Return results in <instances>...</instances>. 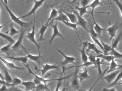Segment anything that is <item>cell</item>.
<instances>
[{
  "label": "cell",
  "mask_w": 122,
  "mask_h": 91,
  "mask_svg": "<svg viewBox=\"0 0 122 91\" xmlns=\"http://www.w3.org/2000/svg\"><path fill=\"white\" fill-rule=\"evenodd\" d=\"M1 0L2 1V3L3 4L4 6L5 7L6 10H7L8 12L9 13L11 19L14 22L17 24L18 25H19L21 27V28H25V29H26V28H28L30 26L31 24H32V22H30V23H26V22H25L24 21L20 20V19H19V18L17 17L12 12V11L10 10V9L7 6V5H5L4 3L3 0Z\"/></svg>",
  "instance_id": "6da1fadb"
},
{
  "label": "cell",
  "mask_w": 122,
  "mask_h": 91,
  "mask_svg": "<svg viewBox=\"0 0 122 91\" xmlns=\"http://www.w3.org/2000/svg\"><path fill=\"white\" fill-rule=\"evenodd\" d=\"M25 31H26V29L21 28L20 36L17 41L15 42L12 46H11V48L13 51L15 52V51L18 52L20 50V48H22V46H23L22 45L23 40L24 38Z\"/></svg>",
  "instance_id": "7a4b0ae2"
},
{
  "label": "cell",
  "mask_w": 122,
  "mask_h": 91,
  "mask_svg": "<svg viewBox=\"0 0 122 91\" xmlns=\"http://www.w3.org/2000/svg\"><path fill=\"white\" fill-rule=\"evenodd\" d=\"M122 23L119 22L118 21H117L112 25L106 28V30L108 35L110 36L109 41H111L113 37H115L117 31L120 29Z\"/></svg>",
  "instance_id": "3957f363"
},
{
  "label": "cell",
  "mask_w": 122,
  "mask_h": 91,
  "mask_svg": "<svg viewBox=\"0 0 122 91\" xmlns=\"http://www.w3.org/2000/svg\"><path fill=\"white\" fill-rule=\"evenodd\" d=\"M22 48L27 53V57L28 59H30V60L34 61L35 62L37 63L39 65H41L43 64L44 62H45L44 59H43L42 56L41 55V54H38V55H35L30 54L28 51L26 50V49L23 46H22Z\"/></svg>",
  "instance_id": "277c9868"
},
{
  "label": "cell",
  "mask_w": 122,
  "mask_h": 91,
  "mask_svg": "<svg viewBox=\"0 0 122 91\" xmlns=\"http://www.w3.org/2000/svg\"><path fill=\"white\" fill-rule=\"evenodd\" d=\"M35 68L38 72H41L42 73V77H43L45 75V74L50 70L53 69H58L60 68L58 65H50L48 63H46L45 64L42 65V69H38L36 65L35 64Z\"/></svg>",
  "instance_id": "5b68a950"
},
{
  "label": "cell",
  "mask_w": 122,
  "mask_h": 91,
  "mask_svg": "<svg viewBox=\"0 0 122 91\" xmlns=\"http://www.w3.org/2000/svg\"><path fill=\"white\" fill-rule=\"evenodd\" d=\"M72 13L75 14L77 16V22L76 24L77 25L80 26L88 32V30L87 27L88 23L87 21L83 18L82 16L80 15L77 11L72 10Z\"/></svg>",
  "instance_id": "8992f818"
},
{
  "label": "cell",
  "mask_w": 122,
  "mask_h": 91,
  "mask_svg": "<svg viewBox=\"0 0 122 91\" xmlns=\"http://www.w3.org/2000/svg\"><path fill=\"white\" fill-rule=\"evenodd\" d=\"M57 23L58 21H56L55 24H54H54H52L51 26L52 28L53 29V33L50 39L49 40V45H51L52 43L53 40L56 37H60L62 39H63L64 40H65V38L63 37L62 36L58 30L57 26Z\"/></svg>",
  "instance_id": "52a82bcc"
},
{
  "label": "cell",
  "mask_w": 122,
  "mask_h": 91,
  "mask_svg": "<svg viewBox=\"0 0 122 91\" xmlns=\"http://www.w3.org/2000/svg\"><path fill=\"white\" fill-rule=\"evenodd\" d=\"M46 0H34L33 1L34 3V6H33V8L32 9L31 11L26 15L18 18L19 19L25 18V17L31 15L33 14L35 15L36 11L44 3V1H45Z\"/></svg>",
  "instance_id": "ba28073f"
},
{
  "label": "cell",
  "mask_w": 122,
  "mask_h": 91,
  "mask_svg": "<svg viewBox=\"0 0 122 91\" xmlns=\"http://www.w3.org/2000/svg\"><path fill=\"white\" fill-rule=\"evenodd\" d=\"M26 38L29 40V41L32 42L33 43L35 44L37 46L38 49L39 54H41L40 51V46L37 43V41L35 39V24L33 25L32 27V30L31 32H28L25 36Z\"/></svg>",
  "instance_id": "9c48e42d"
},
{
  "label": "cell",
  "mask_w": 122,
  "mask_h": 91,
  "mask_svg": "<svg viewBox=\"0 0 122 91\" xmlns=\"http://www.w3.org/2000/svg\"><path fill=\"white\" fill-rule=\"evenodd\" d=\"M23 64L27 68L28 70V74H31L33 75V76L35 77V78L40 80L42 83H44V84H46L47 82H49V81H54V80H57V81H58V80H59L61 79V78L57 79H45V78H43V77L41 76H38V75H36V74L34 73H33V72L32 71V70H31V69L30 68L29 65L28 64Z\"/></svg>",
  "instance_id": "30bf717a"
},
{
  "label": "cell",
  "mask_w": 122,
  "mask_h": 91,
  "mask_svg": "<svg viewBox=\"0 0 122 91\" xmlns=\"http://www.w3.org/2000/svg\"><path fill=\"white\" fill-rule=\"evenodd\" d=\"M57 50L58 52L63 56L65 58L64 60L62 62H61V63H60V65L61 66L65 67L66 65L70 64V63L74 64H75V61L76 60V59L75 57L66 55L60 50H59V49H58Z\"/></svg>",
  "instance_id": "8fae6325"
},
{
  "label": "cell",
  "mask_w": 122,
  "mask_h": 91,
  "mask_svg": "<svg viewBox=\"0 0 122 91\" xmlns=\"http://www.w3.org/2000/svg\"><path fill=\"white\" fill-rule=\"evenodd\" d=\"M122 71V69H118L110 72L109 74L105 76L103 79L105 80L108 84H110L115 80L118 73Z\"/></svg>",
  "instance_id": "7c38bea8"
},
{
  "label": "cell",
  "mask_w": 122,
  "mask_h": 91,
  "mask_svg": "<svg viewBox=\"0 0 122 91\" xmlns=\"http://www.w3.org/2000/svg\"><path fill=\"white\" fill-rule=\"evenodd\" d=\"M0 60L2 62L3 64H4V65L8 69H15L20 70H23L25 69V68L19 67L16 66L13 62H11L7 61L6 59L0 56Z\"/></svg>",
  "instance_id": "4fadbf2b"
},
{
  "label": "cell",
  "mask_w": 122,
  "mask_h": 91,
  "mask_svg": "<svg viewBox=\"0 0 122 91\" xmlns=\"http://www.w3.org/2000/svg\"><path fill=\"white\" fill-rule=\"evenodd\" d=\"M102 2H101L100 0H94L90 4L88 5L89 8H91L92 9V10L91 11V15L92 17L93 20L95 19L94 18V16H93V13H100L107 14H109L110 13H103V12H94V10L97 7L99 6H101L102 5Z\"/></svg>",
  "instance_id": "5bb4252c"
},
{
  "label": "cell",
  "mask_w": 122,
  "mask_h": 91,
  "mask_svg": "<svg viewBox=\"0 0 122 91\" xmlns=\"http://www.w3.org/2000/svg\"><path fill=\"white\" fill-rule=\"evenodd\" d=\"M77 70L74 73V76L73 77L71 82V85L72 87L75 90H80V85L79 80L78 77L77 72H76Z\"/></svg>",
  "instance_id": "9a60e30c"
},
{
  "label": "cell",
  "mask_w": 122,
  "mask_h": 91,
  "mask_svg": "<svg viewBox=\"0 0 122 91\" xmlns=\"http://www.w3.org/2000/svg\"><path fill=\"white\" fill-rule=\"evenodd\" d=\"M88 42L87 41L83 42L82 43V49L79 50V52H80L81 54V60L83 63L86 62L88 60V56L86 52V48L87 46Z\"/></svg>",
  "instance_id": "2e32d148"
},
{
  "label": "cell",
  "mask_w": 122,
  "mask_h": 91,
  "mask_svg": "<svg viewBox=\"0 0 122 91\" xmlns=\"http://www.w3.org/2000/svg\"><path fill=\"white\" fill-rule=\"evenodd\" d=\"M115 58H113L111 61L109 66V69L106 72L109 73L118 69H122V65H118L115 62Z\"/></svg>",
  "instance_id": "e0dca14e"
},
{
  "label": "cell",
  "mask_w": 122,
  "mask_h": 91,
  "mask_svg": "<svg viewBox=\"0 0 122 91\" xmlns=\"http://www.w3.org/2000/svg\"><path fill=\"white\" fill-rule=\"evenodd\" d=\"M90 50H93L97 55L100 54H103L102 51H101L97 48L95 44L88 42L87 48H86V53H88Z\"/></svg>",
  "instance_id": "ac0fdd59"
},
{
  "label": "cell",
  "mask_w": 122,
  "mask_h": 91,
  "mask_svg": "<svg viewBox=\"0 0 122 91\" xmlns=\"http://www.w3.org/2000/svg\"><path fill=\"white\" fill-rule=\"evenodd\" d=\"M21 85L25 86V91H30L35 90L36 85L33 81H25L22 82Z\"/></svg>",
  "instance_id": "d6986e66"
},
{
  "label": "cell",
  "mask_w": 122,
  "mask_h": 91,
  "mask_svg": "<svg viewBox=\"0 0 122 91\" xmlns=\"http://www.w3.org/2000/svg\"><path fill=\"white\" fill-rule=\"evenodd\" d=\"M1 68L3 70L5 75V77H4V80L8 83L11 84L12 82L13 79L9 73L8 69L4 65H2Z\"/></svg>",
  "instance_id": "ffe728a7"
},
{
  "label": "cell",
  "mask_w": 122,
  "mask_h": 91,
  "mask_svg": "<svg viewBox=\"0 0 122 91\" xmlns=\"http://www.w3.org/2000/svg\"><path fill=\"white\" fill-rule=\"evenodd\" d=\"M89 71V70L87 69L86 67H85L83 72L78 73V77L80 83H82V82L85 80L90 78V76L88 74V72Z\"/></svg>",
  "instance_id": "44dd1931"
},
{
  "label": "cell",
  "mask_w": 122,
  "mask_h": 91,
  "mask_svg": "<svg viewBox=\"0 0 122 91\" xmlns=\"http://www.w3.org/2000/svg\"><path fill=\"white\" fill-rule=\"evenodd\" d=\"M72 5L74 6V7L77 10V11H78L79 14L81 16H82L83 15H85L86 14L88 13L91 14V11H89L87 10V9L88 7V5L87 6H81V7H79L78 6H76L75 5L72 4Z\"/></svg>",
  "instance_id": "7402d4cb"
},
{
  "label": "cell",
  "mask_w": 122,
  "mask_h": 91,
  "mask_svg": "<svg viewBox=\"0 0 122 91\" xmlns=\"http://www.w3.org/2000/svg\"><path fill=\"white\" fill-rule=\"evenodd\" d=\"M52 21H60L62 22V21H66L70 22L67 16L62 11H59L58 16L52 20Z\"/></svg>",
  "instance_id": "603a6c76"
},
{
  "label": "cell",
  "mask_w": 122,
  "mask_h": 91,
  "mask_svg": "<svg viewBox=\"0 0 122 91\" xmlns=\"http://www.w3.org/2000/svg\"><path fill=\"white\" fill-rule=\"evenodd\" d=\"M6 58L7 59H11L15 61L21 62L22 64H27L28 58L27 56H23V57H14L13 56H7Z\"/></svg>",
  "instance_id": "cb8c5ba5"
},
{
  "label": "cell",
  "mask_w": 122,
  "mask_h": 91,
  "mask_svg": "<svg viewBox=\"0 0 122 91\" xmlns=\"http://www.w3.org/2000/svg\"><path fill=\"white\" fill-rule=\"evenodd\" d=\"M50 25V23L49 24H47V25L44 24L43 23V24L42 26L41 27V29H40V31H39V34L40 35V37L38 40V42H41V41L45 40L43 38V36H44V34L46 31V30L47 29L48 26Z\"/></svg>",
  "instance_id": "d4e9b609"
},
{
  "label": "cell",
  "mask_w": 122,
  "mask_h": 91,
  "mask_svg": "<svg viewBox=\"0 0 122 91\" xmlns=\"http://www.w3.org/2000/svg\"><path fill=\"white\" fill-rule=\"evenodd\" d=\"M93 21H94V25L93 26V29L96 32L97 34L98 37H100L101 36L102 31L106 30V28H102L96 22L95 19L93 20Z\"/></svg>",
  "instance_id": "484cf974"
},
{
  "label": "cell",
  "mask_w": 122,
  "mask_h": 91,
  "mask_svg": "<svg viewBox=\"0 0 122 91\" xmlns=\"http://www.w3.org/2000/svg\"><path fill=\"white\" fill-rule=\"evenodd\" d=\"M58 14H59V11L56 10V9L54 8L53 7H52V11L51 13L50 17L48 18L47 22L45 24L47 25V24H49L51 20L55 18L58 16Z\"/></svg>",
  "instance_id": "4316f807"
},
{
  "label": "cell",
  "mask_w": 122,
  "mask_h": 91,
  "mask_svg": "<svg viewBox=\"0 0 122 91\" xmlns=\"http://www.w3.org/2000/svg\"><path fill=\"white\" fill-rule=\"evenodd\" d=\"M62 11L67 16L70 22L72 23H76L77 22V18L75 14H74L73 13H67L64 10H62Z\"/></svg>",
  "instance_id": "83f0119b"
},
{
  "label": "cell",
  "mask_w": 122,
  "mask_h": 91,
  "mask_svg": "<svg viewBox=\"0 0 122 91\" xmlns=\"http://www.w3.org/2000/svg\"><path fill=\"white\" fill-rule=\"evenodd\" d=\"M122 37V33L121 32H120L116 39L113 40L112 41V45H111L112 49H115L116 48H117L118 45L121 40Z\"/></svg>",
  "instance_id": "f1b7e54d"
},
{
  "label": "cell",
  "mask_w": 122,
  "mask_h": 91,
  "mask_svg": "<svg viewBox=\"0 0 122 91\" xmlns=\"http://www.w3.org/2000/svg\"><path fill=\"white\" fill-rule=\"evenodd\" d=\"M11 46L10 44H8L7 45L5 46L4 47L0 48V53H4L6 54L7 56H10L11 53V51H12Z\"/></svg>",
  "instance_id": "f546056e"
},
{
  "label": "cell",
  "mask_w": 122,
  "mask_h": 91,
  "mask_svg": "<svg viewBox=\"0 0 122 91\" xmlns=\"http://www.w3.org/2000/svg\"><path fill=\"white\" fill-rule=\"evenodd\" d=\"M50 84H47L41 83L40 84L36 85L35 89L36 91H43L46 90H50L48 87Z\"/></svg>",
  "instance_id": "4dcf8cb0"
},
{
  "label": "cell",
  "mask_w": 122,
  "mask_h": 91,
  "mask_svg": "<svg viewBox=\"0 0 122 91\" xmlns=\"http://www.w3.org/2000/svg\"><path fill=\"white\" fill-rule=\"evenodd\" d=\"M122 71H121L118 73V74L116 77L115 79L114 80V81L112 82H111V84H109L108 86H107V87H112L114 85H116L120 84H122V83H121V84L118 83V81L122 79Z\"/></svg>",
  "instance_id": "1f68e13d"
},
{
  "label": "cell",
  "mask_w": 122,
  "mask_h": 91,
  "mask_svg": "<svg viewBox=\"0 0 122 91\" xmlns=\"http://www.w3.org/2000/svg\"><path fill=\"white\" fill-rule=\"evenodd\" d=\"M102 61H101L100 58L99 57H96V68H97L98 72V75H101L102 74V69H101V65L103 64L102 63Z\"/></svg>",
  "instance_id": "d6a6232c"
},
{
  "label": "cell",
  "mask_w": 122,
  "mask_h": 91,
  "mask_svg": "<svg viewBox=\"0 0 122 91\" xmlns=\"http://www.w3.org/2000/svg\"><path fill=\"white\" fill-rule=\"evenodd\" d=\"M0 37H2L7 41L9 42L11 44H14L15 42V41L13 39L11 36L5 34V33H3L0 32Z\"/></svg>",
  "instance_id": "836d02e7"
},
{
  "label": "cell",
  "mask_w": 122,
  "mask_h": 91,
  "mask_svg": "<svg viewBox=\"0 0 122 91\" xmlns=\"http://www.w3.org/2000/svg\"><path fill=\"white\" fill-rule=\"evenodd\" d=\"M20 32L17 30L13 26V24L11 23L10 26V29L7 32H5V33H7L10 35V36H13L16 34L19 33Z\"/></svg>",
  "instance_id": "e575fe53"
},
{
  "label": "cell",
  "mask_w": 122,
  "mask_h": 91,
  "mask_svg": "<svg viewBox=\"0 0 122 91\" xmlns=\"http://www.w3.org/2000/svg\"><path fill=\"white\" fill-rule=\"evenodd\" d=\"M61 22L64 23L65 25H66V26H67L68 27L70 28H72V29L74 30L76 32V33L78 35V33H77L78 31L77 28V25L76 23H72L71 22H67V21H62Z\"/></svg>",
  "instance_id": "d590c367"
},
{
  "label": "cell",
  "mask_w": 122,
  "mask_h": 91,
  "mask_svg": "<svg viewBox=\"0 0 122 91\" xmlns=\"http://www.w3.org/2000/svg\"><path fill=\"white\" fill-rule=\"evenodd\" d=\"M96 57L101 58H102L103 59L105 60L108 62H110L113 58L116 59L112 55H104L102 54H100L96 55Z\"/></svg>",
  "instance_id": "8d00e7d4"
},
{
  "label": "cell",
  "mask_w": 122,
  "mask_h": 91,
  "mask_svg": "<svg viewBox=\"0 0 122 91\" xmlns=\"http://www.w3.org/2000/svg\"><path fill=\"white\" fill-rule=\"evenodd\" d=\"M101 43L103 48V55H108V53L110 52H111L112 50L111 46L106 44L102 42H101Z\"/></svg>",
  "instance_id": "74e56055"
},
{
  "label": "cell",
  "mask_w": 122,
  "mask_h": 91,
  "mask_svg": "<svg viewBox=\"0 0 122 91\" xmlns=\"http://www.w3.org/2000/svg\"><path fill=\"white\" fill-rule=\"evenodd\" d=\"M87 55L88 56V59L90 60V62L92 63L93 65H94L93 68H96V56H95L94 55L92 54H89L88 53H86Z\"/></svg>",
  "instance_id": "f35d334b"
},
{
  "label": "cell",
  "mask_w": 122,
  "mask_h": 91,
  "mask_svg": "<svg viewBox=\"0 0 122 91\" xmlns=\"http://www.w3.org/2000/svg\"><path fill=\"white\" fill-rule=\"evenodd\" d=\"M110 55H112L116 59H120L122 58V55L121 53L117 51L115 49H112Z\"/></svg>",
  "instance_id": "ab89813d"
},
{
  "label": "cell",
  "mask_w": 122,
  "mask_h": 91,
  "mask_svg": "<svg viewBox=\"0 0 122 91\" xmlns=\"http://www.w3.org/2000/svg\"><path fill=\"white\" fill-rule=\"evenodd\" d=\"M93 64L91 62H86L84 63H83L81 65H78V66H72V67H69L68 68H66L65 69V71L66 70H67L69 69H71V68H77L80 67H88L90 65H92Z\"/></svg>",
  "instance_id": "60d3db41"
},
{
  "label": "cell",
  "mask_w": 122,
  "mask_h": 91,
  "mask_svg": "<svg viewBox=\"0 0 122 91\" xmlns=\"http://www.w3.org/2000/svg\"><path fill=\"white\" fill-rule=\"evenodd\" d=\"M90 36L92 38V40L94 41V42L96 44V45H97L98 46H99L101 49L102 50V51L103 52V47L102 45V44H101V42L99 41V40L97 38L95 37H94V36H92L91 35H90Z\"/></svg>",
  "instance_id": "b9f144b4"
},
{
  "label": "cell",
  "mask_w": 122,
  "mask_h": 91,
  "mask_svg": "<svg viewBox=\"0 0 122 91\" xmlns=\"http://www.w3.org/2000/svg\"><path fill=\"white\" fill-rule=\"evenodd\" d=\"M22 82V81L20 78L17 77H15L13 79L12 82L11 84L12 86H16L21 84Z\"/></svg>",
  "instance_id": "7bdbcfd3"
},
{
  "label": "cell",
  "mask_w": 122,
  "mask_h": 91,
  "mask_svg": "<svg viewBox=\"0 0 122 91\" xmlns=\"http://www.w3.org/2000/svg\"><path fill=\"white\" fill-rule=\"evenodd\" d=\"M108 69H109V66H108L107 67V68H106V69H105V70H104V72H103V73L102 74V75H101L100 77H99V78H98V79H97V80H96V82H95V83H94V84H93V85H92V87H91L90 88V89L88 90L87 91H92V90L93 88V87H94V86H95V85L96 84V83H97V82H98V80H99L100 79H101V77H102L103 76V75H104V74H105L106 73V72H107V71L108 70Z\"/></svg>",
  "instance_id": "ee69618b"
},
{
  "label": "cell",
  "mask_w": 122,
  "mask_h": 91,
  "mask_svg": "<svg viewBox=\"0 0 122 91\" xmlns=\"http://www.w3.org/2000/svg\"><path fill=\"white\" fill-rule=\"evenodd\" d=\"M93 25H91L90 30H88V33L90 35H91L97 38L98 37V36L97 33L94 30V29H93Z\"/></svg>",
  "instance_id": "f6af8a7d"
},
{
  "label": "cell",
  "mask_w": 122,
  "mask_h": 91,
  "mask_svg": "<svg viewBox=\"0 0 122 91\" xmlns=\"http://www.w3.org/2000/svg\"><path fill=\"white\" fill-rule=\"evenodd\" d=\"M113 1H115L116 4L117 5V7L119 8L121 14L122 15V3L121 1H119V0H113Z\"/></svg>",
  "instance_id": "bcb514c9"
},
{
  "label": "cell",
  "mask_w": 122,
  "mask_h": 91,
  "mask_svg": "<svg viewBox=\"0 0 122 91\" xmlns=\"http://www.w3.org/2000/svg\"><path fill=\"white\" fill-rule=\"evenodd\" d=\"M80 4L81 6H87L91 1L92 0H80Z\"/></svg>",
  "instance_id": "7dc6e473"
},
{
  "label": "cell",
  "mask_w": 122,
  "mask_h": 91,
  "mask_svg": "<svg viewBox=\"0 0 122 91\" xmlns=\"http://www.w3.org/2000/svg\"><path fill=\"white\" fill-rule=\"evenodd\" d=\"M9 89V91H25L15 86H12Z\"/></svg>",
  "instance_id": "c3c4849f"
},
{
  "label": "cell",
  "mask_w": 122,
  "mask_h": 91,
  "mask_svg": "<svg viewBox=\"0 0 122 91\" xmlns=\"http://www.w3.org/2000/svg\"><path fill=\"white\" fill-rule=\"evenodd\" d=\"M0 84L2 85H5L7 86H12V84H10V83H8L7 82L5 81V80H2L1 79H0Z\"/></svg>",
  "instance_id": "681fc988"
},
{
  "label": "cell",
  "mask_w": 122,
  "mask_h": 91,
  "mask_svg": "<svg viewBox=\"0 0 122 91\" xmlns=\"http://www.w3.org/2000/svg\"><path fill=\"white\" fill-rule=\"evenodd\" d=\"M0 91H9V89H8L7 86L3 85L0 87Z\"/></svg>",
  "instance_id": "f907efd6"
},
{
  "label": "cell",
  "mask_w": 122,
  "mask_h": 91,
  "mask_svg": "<svg viewBox=\"0 0 122 91\" xmlns=\"http://www.w3.org/2000/svg\"><path fill=\"white\" fill-rule=\"evenodd\" d=\"M103 91H117L116 90L115 87H113L111 88H104L103 89Z\"/></svg>",
  "instance_id": "816d5d0a"
},
{
  "label": "cell",
  "mask_w": 122,
  "mask_h": 91,
  "mask_svg": "<svg viewBox=\"0 0 122 91\" xmlns=\"http://www.w3.org/2000/svg\"><path fill=\"white\" fill-rule=\"evenodd\" d=\"M33 81L36 85L40 84L41 83H42L40 80L37 79H36L35 78H34V80H33Z\"/></svg>",
  "instance_id": "f5cc1de1"
},
{
  "label": "cell",
  "mask_w": 122,
  "mask_h": 91,
  "mask_svg": "<svg viewBox=\"0 0 122 91\" xmlns=\"http://www.w3.org/2000/svg\"><path fill=\"white\" fill-rule=\"evenodd\" d=\"M0 78H1V79L2 80H4V77H3V76L2 73H1V72H0Z\"/></svg>",
  "instance_id": "db71d44e"
},
{
  "label": "cell",
  "mask_w": 122,
  "mask_h": 91,
  "mask_svg": "<svg viewBox=\"0 0 122 91\" xmlns=\"http://www.w3.org/2000/svg\"><path fill=\"white\" fill-rule=\"evenodd\" d=\"M10 21H8V22H7V23H5L4 25H0V30H1V29H2V28L3 27H4V26H5V25H6V24H7V23H8V22H10Z\"/></svg>",
  "instance_id": "11a10c76"
},
{
  "label": "cell",
  "mask_w": 122,
  "mask_h": 91,
  "mask_svg": "<svg viewBox=\"0 0 122 91\" xmlns=\"http://www.w3.org/2000/svg\"><path fill=\"white\" fill-rule=\"evenodd\" d=\"M3 0L4 3H5V5H7L8 2V1L9 0Z\"/></svg>",
  "instance_id": "9f6ffc18"
},
{
  "label": "cell",
  "mask_w": 122,
  "mask_h": 91,
  "mask_svg": "<svg viewBox=\"0 0 122 91\" xmlns=\"http://www.w3.org/2000/svg\"><path fill=\"white\" fill-rule=\"evenodd\" d=\"M66 87H63L61 91H66Z\"/></svg>",
  "instance_id": "6f0895ef"
},
{
  "label": "cell",
  "mask_w": 122,
  "mask_h": 91,
  "mask_svg": "<svg viewBox=\"0 0 122 91\" xmlns=\"http://www.w3.org/2000/svg\"><path fill=\"white\" fill-rule=\"evenodd\" d=\"M77 0H73L72 1V3H75V2L76 1H77Z\"/></svg>",
  "instance_id": "680465c9"
},
{
  "label": "cell",
  "mask_w": 122,
  "mask_h": 91,
  "mask_svg": "<svg viewBox=\"0 0 122 91\" xmlns=\"http://www.w3.org/2000/svg\"><path fill=\"white\" fill-rule=\"evenodd\" d=\"M44 91H50V90H46Z\"/></svg>",
  "instance_id": "91938a15"
},
{
  "label": "cell",
  "mask_w": 122,
  "mask_h": 91,
  "mask_svg": "<svg viewBox=\"0 0 122 91\" xmlns=\"http://www.w3.org/2000/svg\"><path fill=\"white\" fill-rule=\"evenodd\" d=\"M0 25H1L0 24Z\"/></svg>",
  "instance_id": "94428289"
},
{
  "label": "cell",
  "mask_w": 122,
  "mask_h": 91,
  "mask_svg": "<svg viewBox=\"0 0 122 91\" xmlns=\"http://www.w3.org/2000/svg\"><path fill=\"white\" fill-rule=\"evenodd\" d=\"M34 0H31V1H33Z\"/></svg>",
  "instance_id": "6125c7cd"
},
{
  "label": "cell",
  "mask_w": 122,
  "mask_h": 91,
  "mask_svg": "<svg viewBox=\"0 0 122 91\" xmlns=\"http://www.w3.org/2000/svg\"></svg>",
  "instance_id": "be15d7a7"
},
{
  "label": "cell",
  "mask_w": 122,
  "mask_h": 91,
  "mask_svg": "<svg viewBox=\"0 0 122 91\" xmlns=\"http://www.w3.org/2000/svg\"></svg>",
  "instance_id": "e7e4bbea"
}]
</instances>
